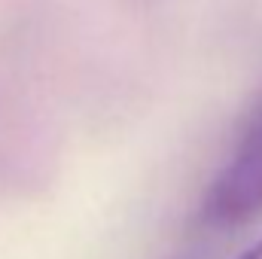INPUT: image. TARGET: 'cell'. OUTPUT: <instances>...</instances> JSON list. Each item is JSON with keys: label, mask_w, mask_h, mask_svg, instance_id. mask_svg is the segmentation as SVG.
<instances>
[{"label": "cell", "mask_w": 262, "mask_h": 259, "mask_svg": "<svg viewBox=\"0 0 262 259\" xmlns=\"http://www.w3.org/2000/svg\"><path fill=\"white\" fill-rule=\"evenodd\" d=\"M238 259H262V238L253 244V247H247V250H244Z\"/></svg>", "instance_id": "7a4b0ae2"}, {"label": "cell", "mask_w": 262, "mask_h": 259, "mask_svg": "<svg viewBox=\"0 0 262 259\" xmlns=\"http://www.w3.org/2000/svg\"><path fill=\"white\" fill-rule=\"evenodd\" d=\"M198 217L213 232L241 229L262 217V95L247 110L226 162L207 183Z\"/></svg>", "instance_id": "6da1fadb"}]
</instances>
